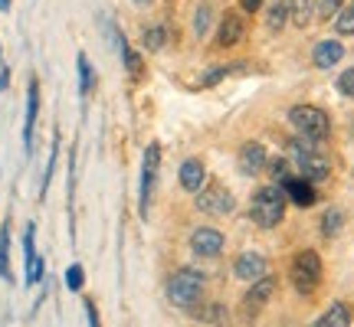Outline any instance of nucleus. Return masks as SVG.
Segmentation results:
<instances>
[{"instance_id": "nucleus-3", "label": "nucleus", "mask_w": 354, "mask_h": 327, "mask_svg": "<svg viewBox=\"0 0 354 327\" xmlns=\"http://www.w3.org/2000/svg\"><path fill=\"white\" fill-rule=\"evenodd\" d=\"M289 161L299 167V177L308 180V184H322V180H328L331 177V161L325 157L322 151L315 148H308L305 141H289Z\"/></svg>"}, {"instance_id": "nucleus-11", "label": "nucleus", "mask_w": 354, "mask_h": 327, "mask_svg": "<svg viewBox=\"0 0 354 327\" xmlns=\"http://www.w3.org/2000/svg\"><path fill=\"white\" fill-rule=\"evenodd\" d=\"M282 193H286V200L292 206H299V210H308V206H315L318 193H315V184H308L302 177H289L286 184H282Z\"/></svg>"}, {"instance_id": "nucleus-35", "label": "nucleus", "mask_w": 354, "mask_h": 327, "mask_svg": "<svg viewBox=\"0 0 354 327\" xmlns=\"http://www.w3.org/2000/svg\"><path fill=\"white\" fill-rule=\"evenodd\" d=\"M86 317H88V327H102L99 324V311H95V301H86Z\"/></svg>"}, {"instance_id": "nucleus-22", "label": "nucleus", "mask_w": 354, "mask_h": 327, "mask_svg": "<svg viewBox=\"0 0 354 327\" xmlns=\"http://www.w3.org/2000/svg\"><path fill=\"white\" fill-rule=\"evenodd\" d=\"M344 229V213H342V206H328L325 213H322V236L325 239H335L338 232Z\"/></svg>"}, {"instance_id": "nucleus-2", "label": "nucleus", "mask_w": 354, "mask_h": 327, "mask_svg": "<svg viewBox=\"0 0 354 327\" xmlns=\"http://www.w3.org/2000/svg\"><path fill=\"white\" fill-rule=\"evenodd\" d=\"M286 206H289V200H286L282 187H276V184L259 187L253 193V200H250V219L259 229H276L286 219Z\"/></svg>"}, {"instance_id": "nucleus-24", "label": "nucleus", "mask_w": 354, "mask_h": 327, "mask_svg": "<svg viewBox=\"0 0 354 327\" xmlns=\"http://www.w3.org/2000/svg\"><path fill=\"white\" fill-rule=\"evenodd\" d=\"M243 69H250L246 63H230V66H214L210 72H203L201 76V88H210V86H216L220 79H227V76H233V72H243Z\"/></svg>"}, {"instance_id": "nucleus-1", "label": "nucleus", "mask_w": 354, "mask_h": 327, "mask_svg": "<svg viewBox=\"0 0 354 327\" xmlns=\"http://www.w3.org/2000/svg\"><path fill=\"white\" fill-rule=\"evenodd\" d=\"M203 285H207L203 272H197V268H177V272L167 275V285H165L167 301L174 308H180V311H194L203 301Z\"/></svg>"}, {"instance_id": "nucleus-37", "label": "nucleus", "mask_w": 354, "mask_h": 327, "mask_svg": "<svg viewBox=\"0 0 354 327\" xmlns=\"http://www.w3.org/2000/svg\"><path fill=\"white\" fill-rule=\"evenodd\" d=\"M7 86H10V69L3 66V69H0V88H7Z\"/></svg>"}, {"instance_id": "nucleus-21", "label": "nucleus", "mask_w": 354, "mask_h": 327, "mask_svg": "<svg viewBox=\"0 0 354 327\" xmlns=\"http://www.w3.org/2000/svg\"><path fill=\"white\" fill-rule=\"evenodd\" d=\"M141 43H145V50H148V52H161V50L167 46V26H165V23L145 26V33H141Z\"/></svg>"}, {"instance_id": "nucleus-18", "label": "nucleus", "mask_w": 354, "mask_h": 327, "mask_svg": "<svg viewBox=\"0 0 354 327\" xmlns=\"http://www.w3.org/2000/svg\"><path fill=\"white\" fill-rule=\"evenodd\" d=\"M351 317H354L351 315V304H348V301H335L325 315L318 317V321H312L308 327H351Z\"/></svg>"}, {"instance_id": "nucleus-27", "label": "nucleus", "mask_w": 354, "mask_h": 327, "mask_svg": "<svg viewBox=\"0 0 354 327\" xmlns=\"http://www.w3.org/2000/svg\"><path fill=\"white\" fill-rule=\"evenodd\" d=\"M76 66H79V92L88 95V92H92V82H95V72H92V63H88L86 52L76 56Z\"/></svg>"}, {"instance_id": "nucleus-30", "label": "nucleus", "mask_w": 354, "mask_h": 327, "mask_svg": "<svg viewBox=\"0 0 354 327\" xmlns=\"http://www.w3.org/2000/svg\"><path fill=\"white\" fill-rule=\"evenodd\" d=\"M82 285H86V272H82V265L73 262L69 268H66V288L69 291H82Z\"/></svg>"}, {"instance_id": "nucleus-23", "label": "nucleus", "mask_w": 354, "mask_h": 327, "mask_svg": "<svg viewBox=\"0 0 354 327\" xmlns=\"http://www.w3.org/2000/svg\"><path fill=\"white\" fill-rule=\"evenodd\" d=\"M210 26H214V7L210 3H201L197 10H194V23H190V30H194V37L203 39L207 33H210Z\"/></svg>"}, {"instance_id": "nucleus-10", "label": "nucleus", "mask_w": 354, "mask_h": 327, "mask_svg": "<svg viewBox=\"0 0 354 327\" xmlns=\"http://www.w3.org/2000/svg\"><path fill=\"white\" fill-rule=\"evenodd\" d=\"M246 37V17L236 10H227L223 20L216 23V50H230Z\"/></svg>"}, {"instance_id": "nucleus-6", "label": "nucleus", "mask_w": 354, "mask_h": 327, "mask_svg": "<svg viewBox=\"0 0 354 327\" xmlns=\"http://www.w3.org/2000/svg\"><path fill=\"white\" fill-rule=\"evenodd\" d=\"M158 170H161V144L151 141V144H148V151H145V161H141V187H138V213H141V219H148V210H151Z\"/></svg>"}, {"instance_id": "nucleus-15", "label": "nucleus", "mask_w": 354, "mask_h": 327, "mask_svg": "<svg viewBox=\"0 0 354 327\" xmlns=\"http://www.w3.org/2000/svg\"><path fill=\"white\" fill-rule=\"evenodd\" d=\"M342 56H344L342 39H322L312 50V63H315V69H331V66L342 63Z\"/></svg>"}, {"instance_id": "nucleus-34", "label": "nucleus", "mask_w": 354, "mask_h": 327, "mask_svg": "<svg viewBox=\"0 0 354 327\" xmlns=\"http://www.w3.org/2000/svg\"><path fill=\"white\" fill-rule=\"evenodd\" d=\"M342 7H344V0H318V17H322V20H331V17H338Z\"/></svg>"}, {"instance_id": "nucleus-13", "label": "nucleus", "mask_w": 354, "mask_h": 327, "mask_svg": "<svg viewBox=\"0 0 354 327\" xmlns=\"http://www.w3.org/2000/svg\"><path fill=\"white\" fill-rule=\"evenodd\" d=\"M33 239H37V226H33V223H26V229H24L26 285H39V281H43V259H39V255H37V246H33Z\"/></svg>"}, {"instance_id": "nucleus-19", "label": "nucleus", "mask_w": 354, "mask_h": 327, "mask_svg": "<svg viewBox=\"0 0 354 327\" xmlns=\"http://www.w3.org/2000/svg\"><path fill=\"white\" fill-rule=\"evenodd\" d=\"M289 20H292V0H272L269 10H266V26H269L272 33H279Z\"/></svg>"}, {"instance_id": "nucleus-14", "label": "nucleus", "mask_w": 354, "mask_h": 327, "mask_svg": "<svg viewBox=\"0 0 354 327\" xmlns=\"http://www.w3.org/2000/svg\"><path fill=\"white\" fill-rule=\"evenodd\" d=\"M37 115H39V82L37 79H30V86H26V118H24V144H26V151L33 148Z\"/></svg>"}, {"instance_id": "nucleus-8", "label": "nucleus", "mask_w": 354, "mask_h": 327, "mask_svg": "<svg viewBox=\"0 0 354 327\" xmlns=\"http://www.w3.org/2000/svg\"><path fill=\"white\" fill-rule=\"evenodd\" d=\"M276 285H279V281L272 275H263L259 281H253V285H250V291L243 295V301H240V311H243V317H246V321H256V317H259V311L266 308V301L276 295Z\"/></svg>"}, {"instance_id": "nucleus-26", "label": "nucleus", "mask_w": 354, "mask_h": 327, "mask_svg": "<svg viewBox=\"0 0 354 327\" xmlns=\"http://www.w3.org/2000/svg\"><path fill=\"white\" fill-rule=\"evenodd\" d=\"M190 315L201 317V321H207V324H216V327L227 324V308H223V304H207V308H203V304H197Z\"/></svg>"}, {"instance_id": "nucleus-31", "label": "nucleus", "mask_w": 354, "mask_h": 327, "mask_svg": "<svg viewBox=\"0 0 354 327\" xmlns=\"http://www.w3.org/2000/svg\"><path fill=\"white\" fill-rule=\"evenodd\" d=\"M56 154H59V138H53V151H50V161H46V174H43V187H39V197H46V190H50L53 170H56Z\"/></svg>"}, {"instance_id": "nucleus-9", "label": "nucleus", "mask_w": 354, "mask_h": 327, "mask_svg": "<svg viewBox=\"0 0 354 327\" xmlns=\"http://www.w3.org/2000/svg\"><path fill=\"white\" fill-rule=\"evenodd\" d=\"M223 246H227V239L216 226H197L190 232V252L197 259H216L223 252Z\"/></svg>"}, {"instance_id": "nucleus-29", "label": "nucleus", "mask_w": 354, "mask_h": 327, "mask_svg": "<svg viewBox=\"0 0 354 327\" xmlns=\"http://www.w3.org/2000/svg\"><path fill=\"white\" fill-rule=\"evenodd\" d=\"M0 278L10 281V229H0Z\"/></svg>"}, {"instance_id": "nucleus-28", "label": "nucleus", "mask_w": 354, "mask_h": 327, "mask_svg": "<svg viewBox=\"0 0 354 327\" xmlns=\"http://www.w3.org/2000/svg\"><path fill=\"white\" fill-rule=\"evenodd\" d=\"M335 33H338V37H354V0L338 10V17H335Z\"/></svg>"}, {"instance_id": "nucleus-4", "label": "nucleus", "mask_w": 354, "mask_h": 327, "mask_svg": "<svg viewBox=\"0 0 354 327\" xmlns=\"http://www.w3.org/2000/svg\"><path fill=\"white\" fill-rule=\"evenodd\" d=\"M289 125L305 141H325L331 135V115L325 108H318V105H292Z\"/></svg>"}, {"instance_id": "nucleus-32", "label": "nucleus", "mask_w": 354, "mask_h": 327, "mask_svg": "<svg viewBox=\"0 0 354 327\" xmlns=\"http://www.w3.org/2000/svg\"><path fill=\"white\" fill-rule=\"evenodd\" d=\"M289 177H292L289 157H276V161H272V180H276V187H282Z\"/></svg>"}, {"instance_id": "nucleus-36", "label": "nucleus", "mask_w": 354, "mask_h": 327, "mask_svg": "<svg viewBox=\"0 0 354 327\" xmlns=\"http://www.w3.org/2000/svg\"><path fill=\"white\" fill-rule=\"evenodd\" d=\"M263 3H266V0H240V7H243L246 13H256L259 7H263Z\"/></svg>"}, {"instance_id": "nucleus-17", "label": "nucleus", "mask_w": 354, "mask_h": 327, "mask_svg": "<svg viewBox=\"0 0 354 327\" xmlns=\"http://www.w3.org/2000/svg\"><path fill=\"white\" fill-rule=\"evenodd\" d=\"M233 272H236V278L240 281H259V278L266 275V259L259 255V252H243L240 259H236V265H233Z\"/></svg>"}, {"instance_id": "nucleus-16", "label": "nucleus", "mask_w": 354, "mask_h": 327, "mask_svg": "<svg viewBox=\"0 0 354 327\" xmlns=\"http://www.w3.org/2000/svg\"><path fill=\"white\" fill-rule=\"evenodd\" d=\"M177 180H180V187L187 190V193H201V190L207 187V167H203L197 157H190V161L180 164Z\"/></svg>"}, {"instance_id": "nucleus-25", "label": "nucleus", "mask_w": 354, "mask_h": 327, "mask_svg": "<svg viewBox=\"0 0 354 327\" xmlns=\"http://www.w3.org/2000/svg\"><path fill=\"white\" fill-rule=\"evenodd\" d=\"M118 56H122V63H125L128 76H135V79L145 76V59L138 56V50H131V46H128V39L118 46Z\"/></svg>"}, {"instance_id": "nucleus-20", "label": "nucleus", "mask_w": 354, "mask_h": 327, "mask_svg": "<svg viewBox=\"0 0 354 327\" xmlns=\"http://www.w3.org/2000/svg\"><path fill=\"white\" fill-rule=\"evenodd\" d=\"M318 17V0H292V23L295 26H312Z\"/></svg>"}, {"instance_id": "nucleus-5", "label": "nucleus", "mask_w": 354, "mask_h": 327, "mask_svg": "<svg viewBox=\"0 0 354 327\" xmlns=\"http://www.w3.org/2000/svg\"><path fill=\"white\" fill-rule=\"evenodd\" d=\"M289 281L295 285L299 295H315L322 285V255L315 249L295 252V259L289 265Z\"/></svg>"}, {"instance_id": "nucleus-38", "label": "nucleus", "mask_w": 354, "mask_h": 327, "mask_svg": "<svg viewBox=\"0 0 354 327\" xmlns=\"http://www.w3.org/2000/svg\"><path fill=\"white\" fill-rule=\"evenodd\" d=\"M131 3H135V7H148L151 0H131Z\"/></svg>"}, {"instance_id": "nucleus-39", "label": "nucleus", "mask_w": 354, "mask_h": 327, "mask_svg": "<svg viewBox=\"0 0 354 327\" xmlns=\"http://www.w3.org/2000/svg\"><path fill=\"white\" fill-rule=\"evenodd\" d=\"M0 10H10V0H0Z\"/></svg>"}, {"instance_id": "nucleus-7", "label": "nucleus", "mask_w": 354, "mask_h": 327, "mask_svg": "<svg viewBox=\"0 0 354 327\" xmlns=\"http://www.w3.org/2000/svg\"><path fill=\"white\" fill-rule=\"evenodd\" d=\"M194 206H197L201 213H207V216H230L233 213V206H236V200H233V193H230L223 184L207 180V187L197 193Z\"/></svg>"}, {"instance_id": "nucleus-33", "label": "nucleus", "mask_w": 354, "mask_h": 327, "mask_svg": "<svg viewBox=\"0 0 354 327\" xmlns=\"http://www.w3.org/2000/svg\"><path fill=\"white\" fill-rule=\"evenodd\" d=\"M335 86H338V92H342L344 99H354V66H351V69H344Z\"/></svg>"}, {"instance_id": "nucleus-12", "label": "nucleus", "mask_w": 354, "mask_h": 327, "mask_svg": "<svg viewBox=\"0 0 354 327\" xmlns=\"http://www.w3.org/2000/svg\"><path fill=\"white\" fill-rule=\"evenodd\" d=\"M236 164H240V170L246 177H256L263 174V167L269 164V154H266V148L259 141H246L240 148V154H236Z\"/></svg>"}]
</instances>
